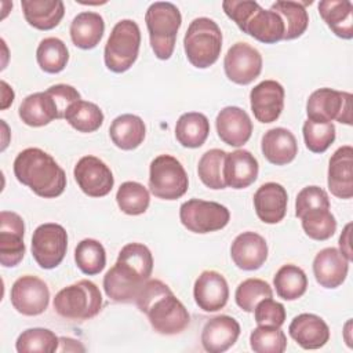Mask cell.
I'll return each instance as SVG.
<instances>
[{
	"mask_svg": "<svg viewBox=\"0 0 353 353\" xmlns=\"http://www.w3.org/2000/svg\"><path fill=\"white\" fill-rule=\"evenodd\" d=\"M152 272L150 250L142 243H128L120 250L116 263L103 276L105 294L119 303L135 302Z\"/></svg>",
	"mask_w": 353,
	"mask_h": 353,
	"instance_id": "obj_1",
	"label": "cell"
},
{
	"mask_svg": "<svg viewBox=\"0 0 353 353\" xmlns=\"http://www.w3.org/2000/svg\"><path fill=\"white\" fill-rule=\"evenodd\" d=\"M135 303L148 316L153 330L161 335H176L190 324V314L171 288L157 279H149L141 288Z\"/></svg>",
	"mask_w": 353,
	"mask_h": 353,
	"instance_id": "obj_2",
	"label": "cell"
},
{
	"mask_svg": "<svg viewBox=\"0 0 353 353\" xmlns=\"http://www.w3.org/2000/svg\"><path fill=\"white\" fill-rule=\"evenodd\" d=\"M12 168L18 182L30 188L40 197H58L66 188L65 171L51 154L39 148H28L19 152Z\"/></svg>",
	"mask_w": 353,
	"mask_h": 353,
	"instance_id": "obj_3",
	"label": "cell"
},
{
	"mask_svg": "<svg viewBox=\"0 0 353 353\" xmlns=\"http://www.w3.org/2000/svg\"><path fill=\"white\" fill-rule=\"evenodd\" d=\"M222 8L241 32L258 41L274 44L284 40V22L273 10H265L256 1L250 0H226Z\"/></svg>",
	"mask_w": 353,
	"mask_h": 353,
	"instance_id": "obj_4",
	"label": "cell"
},
{
	"mask_svg": "<svg viewBox=\"0 0 353 353\" xmlns=\"http://www.w3.org/2000/svg\"><path fill=\"white\" fill-rule=\"evenodd\" d=\"M145 22L154 55L163 61L170 59L182 25L179 8L170 1H154L146 10Z\"/></svg>",
	"mask_w": 353,
	"mask_h": 353,
	"instance_id": "obj_5",
	"label": "cell"
},
{
	"mask_svg": "<svg viewBox=\"0 0 353 353\" xmlns=\"http://www.w3.org/2000/svg\"><path fill=\"white\" fill-rule=\"evenodd\" d=\"M183 50L194 68L205 69L214 65L222 50V32L218 23L207 17L193 19L183 37Z\"/></svg>",
	"mask_w": 353,
	"mask_h": 353,
	"instance_id": "obj_6",
	"label": "cell"
},
{
	"mask_svg": "<svg viewBox=\"0 0 353 353\" xmlns=\"http://www.w3.org/2000/svg\"><path fill=\"white\" fill-rule=\"evenodd\" d=\"M55 312L68 320H90L102 309L99 288L90 280H79L61 291L54 298Z\"/></svg>",
	"mask_w": 353,
	"mask_h": 353,
	"instance_id": "obj_7",
	"label": "cell"
},
{
	"mask_svg": "<svg viewBox=\"0 0 353 353\" xmlns=\"http://www.w3.org/2000/svg\"><path fill=\"white\" fill-rule=\"evenodd\" d=\"M141 46V30L135 21H119L105 44L103 59L109 70L123 73L128 70L137 61Z\"/></svg>",
	"mask_w": 353,
	"mask_h": 353,
	"instance_id": "obj_8",
	"label": "cell"
},
{
	"mask_svg": "<svg viewBox=\"0 0 353 353\" xmlns=\"http://www.w3.org/2000/svg\"><path fill=\"white\" fill-rule=\"evenodd\" d=\"M189 188L188 174L174 156L160 154L154 157L149 168V189L163 200H176Z\"/></svg>",
	"mask_w": 353,
	"mask_h": 353,
	"instance_id": "obj_9",
	"label": "cell"
},
{
	"mask_svg": "<svg viewBox=\"0 0 353 353\" xmlns=\"http://www.w3.org/2000/svg\"><path fill=\"white\" fill-rule=\"evenodd\" d=\"M179 219L189 232L204 234L223 229L229 223L230 212L216 201L190 199L181 205Z\"/></svg>",
	"mask_w": 353,
	"mask_h": 353,
	"instance_id": "obj_10",
	"label": "cell"
},
{
	"mask_svg": "<svg viewBox=\"0 0 353 353\" xmlns=\"http://www.w3.org/2000/svg\"><path fill=\"white\" fill-rule=\"evenodd\" d=\"M307 119L314 121L336 120L342 124H352V94L336 91L328 87L313 91L306 102Z\"/></svg>",
	"mask_w": 353,
	"mask_h": 353,
	"instance_id": "obj_11",
	"label": "cell"
},
{
	"mask_svg": "<svg viewBox=\"0 0 353 353\" xmlns=\"http://www.w3.org/2000/svg\"><path fill=\"white\" fill-rule=\"evenodd\" d=\"M68 250V233L59 223H43L32 236V255L43 269L57 268Z\"/></svg>",
	"mask_w": 353,
	"mask_h": 353,
	"instance_id": "obj_12",
	"label": "cell"
},
{
	"mask_svg": "<svg viewBox=\"0 0 353 353\" xmlns=\"http://www.w3.org/2000/svg\"><path fill=\"white\" fill-rule=\"evenodd\" d=\"M226 77L240 85L252 83L262 72L261 52L244 41L234 43L223 59Z\"/></svg>",
	"mask_w": 353,
	"mask_h": 353,
	"instance_id": "obj_13",
	"label": "cell"
},
{
	"mask_svg": "<svg viewBox=\"0 0 353 353\" xmlns=\"http://www.w3.org/2000/svg\"><path fill=\"white\" fill-rule=\"evenodd\" d=\"M11 305L23 316H39L48 307L50 290L47 284L32 274L18 277L11 287Z\"/></svg>",
	"mask_w": 353,
	"mask_h": 353,
	"instance_id": "obj_14",
	"label": "cell"
},
{
	"mask_svg": "<svg viewBox=\"0 0 353 353\" xmlns=\"http://www.w3.org/2000/svg\"><path fill=\"white\" fill-rule=\"evenodd\" d=\"M73 175L81 192L90 197H103L114 185L110 168L101 159L90 154L77 161Z\"/></svg>",
	"mask_w": 353,
	"mask_h": 353,
	"instance_id": "obj_15",
	"label": "cell"
},
{
	"mask_svg": "<svg viewBox=\"0 0 353 353\" xmlns=\"http://www.w3.org/2000/svg\"><path fill=\"white\" fill-rule=\"evenodd\" d=\"M23 219L12 211L0 212V263L4 268L17 266L26 251L23 243Z\"/></svg>",
	"mask_w": 353,
	"mask_h": 353,
	"instance_id": "obj_16",
	"label": "cell"
},
{
	"mask_svg": "<svg viewBox=\"0 0 353 353\" xmlns=\"http://www.w3.org/2000/svg\"><path fill=\"white\" fill-rule=\"evenodd\" d=\"M284 88L276 80H263L250 92V105L254 117L263 124L276 121L284 108Z\"/></svg>",
	"mask_w": 353,
	"mask_h": 353,
	"instance_id": "obj_17",
	"label": "cell"
},
{
	"mask_svg": "<svg viewBox=\"0 0 353 353\" xmlns=\"http://www.w3.org/2000/svg\"><path fill=\"white\" fill-rule=\"evenodd\" d=\"M194 302L204 312H218L228 303L229 285L222 273L204 270L194 281Z\"/></svg>",
	"mask_w": 353,
	"mask_h": 353,
	"instance_id": "obj_18",
	"label": "cell"
},
{
	"mask_svg": "<svg viewBox=\"0 0 353 353\" xmlns=\"http://www.w3.org/2000/svg\"><path fill=\"white\" fill-rule=\"evenodd\" d=\"M215 125L221 141L234 148L247 143L252 134V121L248 113L239 106L223 108L216 116Z\"/></svg>",
	"mask_w": 353,
	"mask_h": 353,
	"instance_id": "obj_19",
	"label": "cell"
},
{
	"mask_svg": "<svg viewBox=\"0 0 353 353\" xmlns=\"http://www.w3.org/2000/svg\"><path fill=\"white\" fill-rule=\"evenodd\" d=\"M327 183L330 192L338 199L353 196V148L345 145L338 148L330 159Z\"/></svg>",
	"mask_w": 353,
	"mask_h": 353,
	"instance_id": "obj_20",
	"label": "cell"
},
{
	"mask_svg": "<svg viewBox=\"0 0 353 353\" xmlns=\"http://www.w3.org/2000/svg\"><path fill=\"white\" fill-rule=\"evenodd\" d=\"M287 190L277 182H266L261 185L254 194V208L256 216L269 225L283 221L287 212Z\"/></svg>",
	"mask_w": 353,
	"mask_h": 353,
	"instance_id": "obj_21",
	"label": "cell"
},
{
	"mask_svg": "<svg viewBox=\"0 0 353 353\" xmlns=\"http://www.w3.org/2000/svg\"><path fill=\"white\" fill-rule=\"evenodd\" d=\"M349 261L334 247L319 251L313 259V274L316 281L324 288L339 287L347 276Z\"/></svg>",
	"mask_w": 353,
	"mask_h": 353,
	"instance_id": "obj_22",
	"label": "cell"
},
{
	"mask_svg": "<svg viewBox=\"0 0 353 353\" xmlns=\"http://www.w3.org/2000/svg\"><path fill=\"white\" fill-rule=\"evenodd\" d=\"M288 332L290 336L306 350L320 349L330 339V328L327 323L313 313H301L295 316L290 323Z\"/></svg>",
	"mask_w": 353,
	"mask_h": 353,
	"instance_id": "obj_23",
	"label": "cell"
},
{
	"mask_svg": "<svg viewBox=\"0 0 353 353\" xmlns=\"http://www.w3.org/2000/svg\"><path fill=\"white\" fill-rule=\"evenodd\" d=\"M240 335V324L236 319L221 314L210 319L201 331V345L205 352L222 353L230 349Z\"/></svg>",
	"mask_w": 353,
	"mask_h": 353,
	"instance_id": "obj_24",
	"label": "cell"
},
{
	"mask_svg": "<svg viewBox=\"0 0 353 353\" xmlns=\"http://www.w3.org/2000/svg\"><path fill=\"white\" fill-rule=\"evenodd\" d=\"M230 256L239 269L256 270L268 258L266 240L255 232H243L233 240Z\"/></svg>",
	"mask_w": 353,
	"mask_h": 353,
	"instance_id": "obj_25",
	"label": "cell"
},
{
	"mask_svg": "<svg viewBox=\"0 0 353 353\" xmlns=\"http://www.w3.org/2000/svg\"><path fill=\"white\" fill-rule=\"evenodd\" d=\"M259 164L254 154L245 149H237L226 154L223 165V178L226 186L232 189H244L258 178Z\"/></svg>",
	"mask_w": 353,
	"mask_h": 353,
	"instance_id": "obj_26",
	"label": "cell"
},
{
	"mask_svg": "<svg viewBox=\"0 0 353 353\" xmlns=\"http://www.w3.org/2000/svg\"><path fill=\"white\" fill-rule=\"evenodd\" d=\"M261 149L266 160L274 165H285L298 154L296 138L283 127L268 130L262 137Z\"/></svg>",
	"mask_w": 353,
	"mask_h": 353,
	"instance_id": "obj_27",
	"label": "cell"
},
{
	"mask_svg": "<svg viewBox=\"0 0 353 353\" xmlns=\"http://www.w3.org/2000/svg\"><path fill=\"white\" fill-rule=\"evenodd\" d=\"M18 114L29 127H43L50 124L54 119H62L55 101L47 91L28 95L21 102Z\"/></svg>",
	"mask_w": 353,
	"mask_h": 353,
	"instance_id": "obj_28",
	"label": "cell"
},
{
	"mask_svg": "<svg viewBox=\"0 0 353 353\" xmlns=\"http://www.w3.org/2000/svg\"><path fill=\"white\" fill-rule=\"evenodd\" d=\"M21 7L26 22L39 30L54 29L65 14L61 0H22Z\"/></svg>",
	"mask_w": 353,
	"mask_h": 353,
	"instance_id": "obj_29",
	"label": "cell"
},
{
	"mask_svg": "<svg viewBox=\"0 0 353 353\" xmlns=\"http://www.w3.org/2000/svg\"><path fill=\"white\" fill-rule=\"evenodd\" d=\"M69 32L76 47L91 50L99 44L105 32V22L98 12L83 11L73 18Z\"/></svg>",
	"mask_w": 353,
	"mask_h": 353,
	"instance_id": "obj_30",
	"label": "cell"
},
{
	"mask_svg": "<svg viewBox=\"0 0 353 353\" xmlns=\"http://www.w3.org/2000/svg\"><path fill=\"white\" fill-rule=\"evenodd\" d=\"M109 135L112 142L121 150L137 149L145 139L146 127L143 120L131 113L117 116L110 127Z\"/></svg>",
	"mask_w": 353,
	"mask_h": 353,
	"instance_id": "obj_31",
	"label": "cell"
},
{
	"mask_svg": "<svg viewBox=\"0 0 353 353\" xmlns=\"http://www.w3.org/2000/svg\"><path fill=\"white\" fill-rule=\"evenodd\" d=\"M319 12L327 26L341 39L353 37V4L349 0H323Z\"/></svg>",
	"mask_w": 353,
	"mask_h": 353,
	"instance_id": "obj_32",
	"label": "cell"
},
{
	"mask_svg": "<svg viewBox=\"0 0 353 353\" xmlns=\"http://www.w3.org/2000/svg\"><path fill=\"white\" fill-rule=\"evenodd\" d=\"M210 134V121L205 114L188 112L181 114L175 124V138L183 148H200Z\"/></svg>",
	"mask_w": 353,
	"mask_h": 353,
	"instance_id": "obj_33",
	"label": "cell"
},
{
	"mask_svg": "<svg viewBox=\"0 0 353 353\" xmlns=\"http://www.w3.org/2000/svg\"><path fill=\"white\" fill-rule=\"evenodd\" d=\"M270 10L277 12L284 22V40L298 39L306 32L309 25V15L303 3L280 0L273 3Z\"/></svg>",
	"mask_w": 353,
	"mask_h": 353,
	"instance_id": "obj_34",
	"label": "cell"
},
{
	"mask_svg": "<svg viewBox=\"0 0 353 353\" xmlns=\"http://www.w3.org/2000/svg\"><path fill=\"white\" fill-rule=\"evenodd\" d=\"M273 284L276 294L284 301H295L301 298L307 288L306 273L296 265H283L274 274Z\"/></svg>",
	"mask_w": 353,
	"mask_h": 353,
	"instance_id": "obj_35",
	"label": "cell"
},
{
	"mask_svg": "<svg viewBox=\"0 0 353 353\" xmlns=\"http://www.w3.org/2000/svg\"><path fill=\"white\" fill-rule=\"evenodd\" d=\"M36 59L46 73H59L66 68L69 51L66 44L58 37H46L36 50Z\"/></svg>",
	"mask_w": 353,
	"mask_h": 353,
	"instance_id": "obj_36",
	"label": "cell"
},
{
	"mask_svg": "<svg viewBox=\"0 0 353 353\" xmlns=\"http://www.w3.org/2000/svg\"><path fill=\"white\" fill-rule=\"evenodd\" d=\"M65 120L79 132H94L102 125L103 113L94 102L79 99L68 108Z\"/></svg>",
	"mask_w": 353,
	"mask_h": 353,
	"instance_id": "obj_37",
	"label": "cell"
},
{
	"mask_svg": "<svg viewBox=\"0 0 353 353\" xmlns=\"http://www.w3.org/2000/svg\"><path fill=\"white\" fill-rule=\"evenodd\" d=\"M59 338L48 328H28L15 342L18 353H54L58 350Z\"/></svg>",
	"mask_w": 353,
	"mask_h": 353,
	"instance_id": "obj_38",
	"label": "cell"
},
{
	"mask_svg": "<svg viewBox=\"0 0 353 353\" xmlns=\"http://www.w3.org/2000/svg\"><path fill=\"white\" fill-rule=\"evenodd\" d=\"M302 229L313 240H328L336 230V219L330 208H310L299 216Z\"/></svg>",
	"mask_w": 353,
	"mask_h": 353,
	"instance_id": "obj_39",
	"label": "cell"
},
{
	"mask_svg": "<svg viewBox=\"0 0 353 353\" xmlns=\"http://www.w3.org/2000/svg\"><path fill=\"white\" fill-rule=\"evenodd\" d=\"M226 152L222 149H210L199 160L197 172L200 181L210 189L219 190L225 189L223 165L226 159Z\"/></svg>",
	"mask_w": 353,
	"mask_h": 353,
	"instance_id": "obj_40",
	"label": "cell"
},
{
	"mask_svg": "<svg viewBox=\"0 0 353 353\" xmlns=\"http://www.w3.org/2000/svg\"><path fill=\"white\" fill-rule=\"evenodd\" d=\"M74 262L84 274H98L105 269L106 251L98 240L84 239L76 245Z\"/></svg>",
	"mask_w": 353,
	"mask_h": 353,
	"instance_id": "obj_41",
	"label": "cell"
},
{
	"mask_svg": "<svg viewBox=\"0 0 353 353\" xmlns=\"http://www.w3.org/2000/svg\"><path fill=\"white\" fill-rule=\"evenodd\" d=\"M116 201L119 208L127 215L143 214L150 203V194L148 189L134 181H127L120 185L116 193Z\"/></svg>",
	"mask_w": 353,
	"mask_h": 353,
	"instance_id": "obj_42",
	"label": "cell"
},
{
	"mask_svg": "<svg viewBox=\"0 0 353 353\" xmlns=\"http://www.w3.org/2000/svg\"><path fill=\"white\" fill-rule=\"evenodd\" d=\"M306 148L313 153H324L335 141V125L330 121L306 119L302 125Z\"/></svg>",
	"mask_w": 353,
	"mask_h": 353,
	"instance_id": "obj_43",
	"label": "cell"
},
{
	"mask_svg": "<svg viewBox=\"0 0 353 353\" xmlns=\"http://www.w3.org/2000/svg\"><path fill=\"white\" fill-rule=\"evenodd\" d=\"M250 346L255 353H283L287 338L280 327L258 325L250 335Z\"/></svg>",
	"mask_w": 353,
	"mask_h": 353,
	"instance_id": "obj_44",
	"label": "cell"
},
{
	"mask_svg": "<svg viewBox=\"0 0 353 353\" xmlns=\"http://www.w3.org/2000/svg\"><path fill=\"white\" fill-rule=\"evenodd\" d=\"M272 287L261 279H247L241 281L234 292L236 303L244 312H254L258 302L265 298H272Z\"/></svg>",
	"mask_w": 353,
	"mask_h": 353,
	"instance_id": "obj_45",
	"label": "cell"
},
{
	"mask_svg": "<svg viewBox=\"0 0 353 353\" xmlns=\"http://www.w3.org/2000/svg\"><path fill=\"white\" fill-rule=\"evenodd\" d=\"M254 317L258 325L281 327L285 321V307L272 298H265L255 306Z\"/></svg>",
	"mask_w": 353,
	"mask_h": 353,
	"instance_id": "obj_46",
	"label": "cell"
},
{
	"mask_svg": "<svg viewBox=\"0 0 353 353\" xmlns=\"http://www.w3.org/2000/svg\"><path fill=\"white\" fill-rule=\"evenodd\" d=\"M317 207L330 208V199L327 192L316 185L303 188L295 200V215L299 218L305 211Z\"/></svg>",
	"mask_w": 353,
	"mask_h": 353,
	"instance_id": "obj_47",
	"label": "cell"
},
{
	"mask_svg": "<svg viewBox=\"0 0 353 353\" xmlns=\"http://www.w3.org/2000/svg\"><path fill=\"white\" fill-rule=\"evenodd\" d=\"M51 97L52 99L55 101L57 106H58V110L61 113V117L65 119V113L68 110V108L80 99V92L69 85V84H55V85H51L48 90H46Z\"/></svg>",
	"mask_w": 353,
	"mask_h": 353,
	"instance_id": "obj_48",
	"label": "cell"
},
{
	"mask_svg": "<svg viewBox=\"0 0 353 353\" xmlns=\"http://www.w3.org/2000/svg\"><path fill=\"white\" fill-rule=\"evenodd\" d=\"M350 229L352 223H347L339 237V251L347 258V261H352V248H350Z\"/></svg>",
	"mask_w": 353,
	"mask_h": 353,
	"instance_id": "obj_49",
	"label": "cell"
},
{
	"mask_svg": "<svg viewBox=\"0 0 353 353\" xmlns=\"http://www.w3.org/2000/svg\"><path fill=\"white\" fill-rule=\"evenodd\" d=\"M59 343L62 345L61 347H58V350L61 352H84V346L79 342L74 341L72 338H59Z\"/></svg>",
	"mask_w": 353,
	"mask_h": 353,
	"instance_id": "obj_50",
	"label": "cell"
},
{
	"mask_svg": "<svg viewBox=\"0 0 353 353\" xmlns=\"http://www.w3.org/2000/svg\"><path fill=\"white\" fill-rule=\"evenodd\" d=\"M1 110H4V109H7L11 103H12V101H14V91H12V88L4 81V80H1Z\"/></svg>",
	"mask_w": 353,
	"mask_h": 353,
	"instance_id": "obj_51",
	"label": "cell"
}]
</instances>
